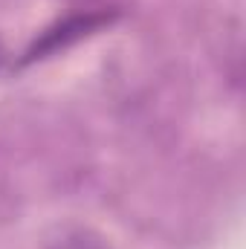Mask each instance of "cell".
Listing matches in <instances>:
<instances>
[{"label": "cell", "instance_id": "6da1fadb", "mask_svg": "<svg viewBox=\"0 0 246 249\" xmlns=\"http://www.w3.org/2000/svg\"><path fill=\"white\" fill-rule=\"evenodd\" d=\"M110 20H113L110 12H84V15H72V18H67L64 23H55L53 29H47V32L41 35V41H35V44L29 47L23 64L35 61V58H44V55H50V53H55V50H64L67 44H72V41H78V38L96 32L99 26H105V23H110Z\"/></svg>", "mask_w": 246, "mask_h": 249}, {"label": "cell", "instance_id": "7a4b0ae2", "mask_svg": "<svg viewBox=\"0 0 246 249\" xmlns=\"http://www.w3.org/2000/svg\"><path fill=\"white\" fill-rule=\"evenodd\" d=\"M44 249H113L107 238L81 223H61L47 235Z\"/></svg>", "mask_w": 246, "mask_h": 249}, {"label": "cell", "instance_id": "3957f363", "mask_svg": "<svg viewBox=\"0 0 246 249\" xmlns=\"http://www.w3.org/2000/svg\"><path fill=\"white\" fill-rule=\"evenodd\" d=\"M3 61H6V47L0 44V67H3Z\"/></svg>", "mask_w": 246, "mask_h": 249}]
</instances>
